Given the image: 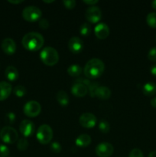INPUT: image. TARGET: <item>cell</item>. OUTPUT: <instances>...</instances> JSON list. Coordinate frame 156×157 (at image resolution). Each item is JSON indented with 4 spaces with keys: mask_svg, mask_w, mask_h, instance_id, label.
<instances>
[{
    "mask_svg": "<svg viewBox=\"0 0 156 157\" xmlns=\"http://www.w3.org/2000/svg\"><path fill=\"white\" fill-rule=\"evenodd\" d=\"M82 73V67L78 64H71L67 68V74L71 77L80 76Z\"/></svg>",
    "mask_w": 156,
    "mask_h": 157,
    "instance_id": "22",
    "label": "cell"
},
{
    "mask_svg": "<svg viewBox=\"0 0 156 157\" xmlns=\"http://www.w3.org/2000/svg\"><path fill=\"white\" fill-rule=\"evenodd\" d=\"M95 153L99 157H110L114 153V147L108 142L100 143L96 146Z\"/></svg>",
    "mask_w": 156,
    "mask_h": 157,
    "instance_id": "9",
    "label": "cell"
},
{
    "mask_svg": "<svg viewBox=\"0 0 156 157\" xmlns=\"http://www.w3.org/2000/svg\"><path fill=\"white\" fill-rule=\"evenodd\" d=\"M95 96L100 100H108L111 97V90L106 86H99L94 90Z\"/></svg>",
    "mask_w": 156,
    "mask_h": 157,
    "instance_id": "16",
    "label": "cell"
},
{
    "mask_svg": "<svg viewBox=\"0 0 156 157\" xmlns=\"http://www.w3.org/2000/svg\"><path fill=\"white\" fill-rule=\"evenodd\" d=\"M151 105L154 108H156V97H154L151 100Z\"/></svg>",
    "mask_w": 156,
    "mask_h": 157,
    "instance_id": "38",
    "label": "cell"
},
{
    "mask_svg": "<svg viewBox=\"0 0 156 157\" xmlns=\"http://www.w3.org/2000/svg\"><path fill=\"white\" fill-rule=\"evenodd\" d=\"M84 41L79 37H72L68 41V48L72 53L79 54L84 49Z\"/></svg>",
    "mask_w": 156,
    "mask_h": 157,
    "instance_id": "12",
    "label": "cell"
},
{
    "mask_svg": "<svg viewBox=\"0 0 156 157\" xmlns=\"http://www.w3.org/2000/svg\"><path fill=\"white\" fill-rule=\"evenodd\" d=\"M97 119L93 113H84L80 115L79 123L82 127L85 129H91L96 126Z\"/></svg>",
    "mask_w": 156,
    "mask_h": 157,
    "instance_id": "10",
    "label": "cell"
},
{
    "mask_svg": "<svg viewBox=\"0 0 156 157\" xmlns=\"http://www.w3.org/2000/svg\"><path fill=\"white\" fill-rule=\"evenodd\" d=\"M9 3L11 4H14V5H18V4H21V3L24 2V0H9Z\"/></svg>",
    "mask_w": 156,
    "mask_h": 157,
    "instance_id": "36",
    "label": "cell"
},
{
    "mask_svg": "<svg viewBox=\"0 0 156 157\" xmlns=\"http://www.w3.org/2000/svg\"><path fill=\"white\" fill-rule=\"evenodd\" d=\"M19 130L24 137H30L35 133V125L32 121L24 120L20 124Z\"/></svg>",
    "mask_w": 156,
    "mask_h": 157,
    "instance_id": "11",
    "label": "cell"
},
{
    "mask_svg": "<svg viewBox=\"0 0 156 157\" xmlns=\"http://www.w3.org/2000/svg\"><path fill=\"white\" fill-rule=\"evenodd\" d=\"M80 33L84 37L89 36L91 33V25L89 23H83L80 27Z\"/></svg>",
    "mask_w": 156,
    "mask_h": 157,
    "instance_id": "23",
    "label": "cell"
},
{
    "mask_svg": "<svg viewBox=\"0 0 156 157\" xmlns=\"http://www.w3.org/2000/svg\"><path fill=\"white\" fill-rule=\"evenodd\" d=\"M56 99L58 104L62 107H67L69 104L68 94L64 90H59L57 93Z\"/></svg>",
    "mask_w": 156,
    "mask_h": 157,
    "instance_id": "21",
    "label": "cell"
},
{
    "mask_svg": "<svg viewBox=\"0 0 156 157\" xmlns=\"http://www.w3.org/2000/svg\"><path fill=\"white\" fill-rule=\"evenodd\" d=\"M26 92H27V90L22 85L15 86L13 90L14 94L18 97V98H22V97H24L26 94Z\"/></svg>",
    "mask_w": 156,
    "mask_h": 157,
    "instance_id": "26",
    "label": "cell"
},
{
    "mask_svg": "<svg viewBox=\"0 0 156 157\" xmlns=\"http://www.w3.org/2000/svg\"><path fill=\"white\" fill-rule=\"evenodd\" d=\"M85 18L92 24H96L102 18V11L97 6H90L85 12Z\"/></svg>",
    "mask_w": 156,
    "mask_h": 157,
    "instance_id": "8",
    "label": "cell"
},
{
    "mask_svg": "<svg viewBox=\"0 0 156 157\" xmlns=\"http://www.w3.org/2000/svg\"><path fill=\"white\" fill-rule=\"evenodd\" d=\"M29 146L28 141L27 140V139L25 138H21L17 143V148L20 151H24L28 149Z\"/></svg>",
    "mask_w": 156,
    "mask_h": 157,
    "instance_id": "27",
    "label": "cell"
},
{
    "mask_svg": "<svg viewBox=\"0 0 156 157\" xmlns=\"http://www.w3.org/2000/svg\"><path fill=\"white\" fill-rule=\"evenodd\" d=\"M142 92L145 96H154L156 94V84L154 82H147L143 85Z\"/></svg>",
    "mask_w": 156,
    "mask_h": 157,
    "instance_id": "20",
    "label": "cell"
},
{
    "mask_svg": "<svg viewBox=\"0 0 156 157\" xmlns=\"http://www.w3.org/2000/svg\"><path fill=\"white\" fill-rule=\"evenodd\" d=\"M0 139L5 144H15L16 141H18V132L13 127L6 126L0 130Z\"/></svg>",
    "mask_w": 156,
    "mask_h": 157,
    "instance_id": "6",
    "label": "cell"
},
{
    "mask_svg": "<svg viewBox=\"0 0 156 157\" xmlns=\"http://www.w3.org/2000/svg\"><path fill=\"white\" fill-rule=\"evenodd\" d=\"M15 120H16V116L13 112H9L5 117V121L9 124H13L15 122Z\"/></svg>",
    "mask_w": 156,
    "mask_h": 157,
    "instance_id": "28",
    "label": "cell"
},
{
    "mask_svg": "<svg viewBox=\"0 0 156 157\" xmlns=\"http://www.w3.org/2000/svg\"><path fill=\"white\" fill-rule=\"evenodd\" d=\"M83 2L90 6H95V5L97 4L99 2V1L98 0H84Z\"/></svg>",
    "mask_w": 156,
    "mask_h": 157,
    "instance_id": "35",
    "label": "cell"
},
{
    "mask_svg": "<svg viewBox=\"0 0 156 157\" xmlns=\"http://www.w3.org/2000/svg\"><path fill=\"white\" fill-rule=\"evenodd\" d=\"M2 49L8 55H12L16 52V44L15 41L10 38H6L2 40L1 44Z\"/></svg>",
    "mask_w": 156,
    "mask_h": 157,
    "instance_id": "15",
    "label": "cell"
},
{
    "mask_svg": "<svg viewBox=\"0 0 156 157\" xmlns=\"http://www.w3.org/2000/svg\"><path fill=\"white\" fill-rule=\"evenodd\" d=\"M5 76L9 81H15L18 78V71L14 66H8L5 70Z\"/></svg>",
    "mask_w": 156,
    "mask_h": 157,
    "instance_id": "19",
    "label": "cell"
},
{
    "mask_svg": "<svg viewBox=\"0 0 156 157\" xmlns=\"http://www.w3.org/2000/svg\"><path fill=\"white\" fill-rule=\"evenodd\" d=\"M150 72L153 76L156 77V64L151 66V68H150Z\"/></svg>",
    "mask_w": 156,
    "mask_h": 157,
    "instance_id": "37",
    "label": "cell"
},
{
    "mask_svg": "<svg viewBox=\"0 0 156 157\" xmlns=\"http://www.w3.org/2000/svg\"><path fill=\"white\" fill-rule=\"evenodd\" d=\"M148 157H156V150L155 151H152L149 153Z\"/></svg>",
    "mask_w": 156,
    "mask_h": 157,
    "instance_id": "39",
    "label": "cell"
},
{
    "mask_svg": "<svg viewBox=\"0 0 156 157\" xmlns=\"http://www.w3.org/2000/svg\"><path fill=\"white\" fill-rule=\"evenodd\" d=\"M44 39L42 35L38 32H28L25 34L21 40V44L24 49L31 52H36L43 47Z\"/></svg>",
    "mask_w": 156,
    "mask_h": 157,
    "instance_id": "1",
    "label": "cell"
},
{
    "mask_svg": "<svg viewBox=\"0 0 156 157\" xmlns=\"http://www.w3.org/2000/svg\"><path fill=\"white\" fill-rule=\"evenodd\" d=\"M94 33L96 38L100 40H104L110 35V28L106 23H99L95 26Z\"/></svg>",
    "mask_w": 156,
    "mask_h": 157,
    "instance_id": "14",
    "label": "cell"
},
{
    "mask_svg": "<svg viewBox=\"0 0 156 157\" xmlns=\"http://www.w3.org/2000/svg\"><path fill=\"white\" fill-rule=\"evenodd\" d=\"M23 112L24 115L28 117H36L41 113V106L38 101H28L23 107Z\"/></svg>",
    "mask_w": 156,
    "mask_h": 157,
    "instance_id": "7",
    "label": "cell"
},
{
    "mask_svg": "<svg viewBox=\"0 0 156 157\" xmlns=\"http://www.w3.org/2000/svg\"><path fill=\"white\" fill-rule=\"evenodd\" d=\"M151 7H152L154 10H156V0L152 1V2H151Z\"/></svg>",
    "mask_w": 156,
    "mask_h": 157,
    "instance_id": "40",
    "label": "cell"
},
{
    "mask_svg": "<svg viewBox=\"0 0 156 157\" xmlns=\"http://www.w3.org/2000/svg\"><path fill=\"white\" fill-rule=\"evenodd\" d=\"M128 157H144V155L142 150L138 148H135L131 150Z\"/></svg>",
    "mask_w": 156,
    "mask_h": 157,
    "instance_id": "33",
    "label": "cell"
},
{
    "mask_svg": "<svg viewBox=\"0 0 156 157\" xmlns=\"http://www.w3.org/2000/svg\"><path fill=\"white\" fill-rule=\"evenodd\" d=\"M12 87L9 83L6 81H0V101H5L10 96Z\"/></svg>",
    "mask_w": 156,
    "mask_h": 157,
    "instance_id": "17",
    "label": "cell"
},
{
    "mask_svg": "<svg viewBox=\"0 0 156 157\" xmlns=\"http://www.w3.org/2000/svg\"><path fill=\"white\" fill-rule=\"evenodd\" d=\"M50 150L53 153H61L62 150V147L61 145L58 142H53L50 144Z\"/></svg>",
    "mask_w": 156,
    "mask_h": 157,
    "instance_id": "29",
    "label": "cell"
},
{
    "mask_svg": "<svg viewBox=\"0 0 156 157\" xmlns=\"http://www.w3.org/2000/svg\"><path fill=\"white\" fill-rule=\"evenodd\" d=\"M146 22L149 27L156 29V12H151L146 16Z\"/></svg>",
    "mask_w": 156,
    "mask_h": 157,
    "instance_id": "24",
    "label": "cell"
},
{
    "mask_svg": "<svg viewBox=\"0 0 156 157\" xmlns=\"http://www.w3.org/2000/svg\"><path fill=\"white\" fill-rule=\"evenodd\" d=\"M98 127H99V131L102 133H108L110 130V123L106 120H101L100 122L99 123Z\"/></svg>",
    "mask_w": 156,
    "mask_h": 157,
    "instance_id": "25",
    "label": "cell"
},
{
    "mask_svg": "<svg viewBox=\"0 0 156 157\" xmlns=\"http://www.w3.org/2000/svg\"><path fill=\"white\" fill-rule=\"evenodd\" d=\"M91 140H92L90 136H89L87 133H83V134H80L76 137L75 144L77 147H80V148H85L91 144Z\"/></svg>",
    "mask_w": 156,
    "mask_h": 157,
    "instance_id": "18",
    "label": "cell"
},
{
    "mask_svg": "<svg viewBox=\"0 0 156 157\" xmlns=\"http://www.w3.org/2000/svg\"><path fill=\"white\" fill-rule=\"evenodd\" d=\"M70 92L76 98H84L88 93V88L84 83L76 82L71 86Z\"/></svg>",
    "mask_w": 156,
    "mask_h": 157,
    "instance_id": "13",
    "label": "cell"
},
{
    "mask_svg": "<svg viewBox=\"0 0 156 157\" xmlns=\"http://www.w3.org/2000/svg\"><path fill=\"white\" fill-rule=\"evenodd\" d=\"M148 59L152 62H156V47L150 49L148 53Z\"/></svg>",
    "mask_w": 156,
    "mask_h": 157,
    "instance_id": "31",
    "label": "cell"
},
{
    "mask_svg": "<svg viewBox=\"0 0 156 157\" xmlns=\"http://www.w3.org/2000/svg\"><path fill=\"white\" fill-rule=\"evenodd\" d=\"M44 3H47V4H49V3H53L54 2V0H50V1H46V0H44Z\"/></svg>",
    "mask_w": 156,
    "mask_h": 157,
    "instance_id": "41",
    "label": "cell"
},
{
    "mask_svg": "<svg viewBox=\"0 0 156 157\" xmlns=\"http://www.w3.org/2000/svg\"><path fill=\"white\" fill-rule=\"evenodd\" d=\"M64 6L67 9H73L76 6V1L75 0H64L63 1Z\"/></svg>",
    "mask_w": 156,
    "mask_h": 157,
    "instance_id": "30",
    "label": "cell"
},
{
    "mask_svg": "<svg viewBox=\"0 0 156 157\" xmlns=\"http://www.w3.org/2000/svg\"><path fill=\"white\" fill-rule=\"evenodd\" d=\"M40 59L43 64L51 67L58 64L59 61V55L54 48L47 46L44 48L40 52Z\"/></svg>",
    "mask_w": 156,
    "mask_h": 157,
    "instance_id": "3",
    "label": "cell"
},
{
    "mask_svg": "<svg viewBox=\"0 0 156 157\" xmlns=\"http://www.w3.org/2000/svg\"><path fill=\"white\" fill-rule=\"evenodd\" d=\"M53 130L47 124L40 126L36 132V138L40 144L45 145L49 144L53 139Z\"/></svg>",
    "mask_w": 156,
    "mask_h": 157,
    "instance_id": "4",
    "label": "cell"
},
{
    "mask_svg": "<svg viewBox=\"0 0 156 157\" xmlns=\"http://www.w3.org/2000/svg\"><path fill=\"white\" fill-rule=\"evenodd\" d=\"M23 18L29 22H35L41 19L42 16V12L39 8L34 6H27L24 8L21 13Z\"/></svg>",
    "mask_w": 156,
    "mask_h": 157,
    "instance_id": "5",
    "label": "cell"
},
{
    "mask_svg": "<svg viewBox=\"0 0 156 157\" xmlns=\"http://www.w3.org/2000/svg\"><path fill=\"white\" fill-rule=\"evenodd\" d=\"M10 153V150L6 145L0 144V157H7Z\"/></svg>",
    "mask_w": 156,
    "mask_h": 157,
    "instance_id": "32",
    "label": "cell"
},
{
    "mask_svg": "<svg viewBox=\"0 0 156 157\" xmlns=\"http://www.w3.org/2000/svg\"><path fill=\"white\" fill-rule=\"evenodd\" d=\"M39 27L42 29H47L49 28V21L46 18H41L39 20Z\"/></svg>",
    "mask_w": 156,
    "mask_h": 157,
    "instance_id": "34",
    "label": "cell"
},
{
    "mask_svg": "<svg viewBox=\"0 0 156 157\" xmlns=\"http://www.w3.org/2000/svg\"><path fill=\"white\" fill-rule=\"evenodd\" d=\"M105 64L99 58H92L89 60L84 67V75L88 79L94 80L99 78L103 74Z\"/></svg>",
    "mask_w": 156,
    "mask_h": 157,
    "instance_id": "2",
    "label": "cell"
}]
</instances>
